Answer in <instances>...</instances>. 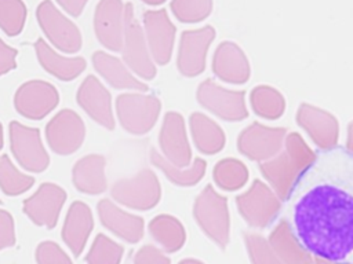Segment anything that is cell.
Returning <instances> with one entry per match:
<instances>
[{"mask_svg": "<svg viewBox=\"0 0 353 264\" xmlns=\"http://www.w3.org/2000/svg\"><path fill=\"white\" fill-rule=\"evenodd\" d=\"M346 150L353 154V121L347 125V138H346Z\"/></svg>", "mask_w": 353, "mask_h": 264, "instance_id": "cell-39", "label": "cell"}, {"mask_svg": "<svg viewBox=\"0 0 353 264\" xmlns=\"http://www.w3.org/2000/svg\"><path fill=\"white\" fill-rule=\"evenodd\" d=\"M193 216L200 228L219 248H226L230 238L228 199L211 184H207L196 197L193 204Z\"/></svg>", "mask_w": 353, "mask_h": 264, "instance_id": "cell-3", "label": "cell"}, {"mask_svg": "<svg viewBox=\"0 0 353 264\" xmlns=\"http://www.w3.org/2000/svg\"><path fill=\"white\" fill-rule=\"evenodd\" d=\"M149 232L152 238L167 253L179 250L186 241V231L182 223L171 214H157L149 223Z\"/></svg>", "mask_w": 353, "mask_h": 264, "instance_id": "cell-26", "label": "cell"}, {"mask_svg": "<svg viewBox=\"0 0 353 264\" xmlns=\"http://www.w3.org/2000/svg\"><path fill=\"white\" fill-rule=\"evenodd\" d=\"M212 72L219 80L230 84H244L251 74L245 54L232 41H223L216 47L212 58Z\"/></svg>", "mask_w": 353, "mask_h": 264, "instance_id": "cell-18", "label": "cell"}, {"mask_svg": "<svg viewBox=\"0 0 353 264\" xmlns=\"http://www.w3.org/2000/svg\"><path fill=\"white\" fill-rule=\"evenodd\" d=\"M214 37L215 30L211 26L182 33L176 58V66L182 76L194 77L205 69L207 51Z\"/></svg>", "mask_w": 353, "mask_h": 264, "instance_id": "cell-14", "label": "cell"}, {"mask_svg": "<svg viewBox=\"0 0 353 264\" xmlns=\"http://www.w3.org/2000/svg\"><path fill=\"white\" fill-rule=\"evenodd\" d=\"M244 242L252 264H284L262 235L245 232Z\"/></svg>", "mask_w": 353, "mask_h": 264, "instance_id": "cell-33", "label": "cell"}, {"mask_svg": "<svg viewBox=\"0 0 353 264\" xmlns=\"http://www.w3.org/2000/svg\"><path fill=\"white\" fill-rule=\"evenodd\" d=\"M65 201L66 191L55 183L46 182L22 202V208L25 214L36 226L54 228Z\"/></svg>", "mask_w": 353, "mask_h": 264, "instance_id": "cell-12", "label": "cell"}, {"mask_svg": "<svg viewBox=\"0 0 353 264\" xmlns=\"http://www.w3.org/2000/svg\"><path fill=\"white\" fill-rule=\"evenodd\" d=\"M296 122L317 147L328 150L336 146L339 124L330 111L309 103H302L296 110Z\"/></svg>", "mask_w": 353, "mask_h": 264, "instance_id": "cell-15", "label": "cell"}, {"mask_svg": "<svg viewBox=\"0 0 353 264\" xmlns=\"http://www.w3.org/2000/svg\"><path fill=\"white\" fill-rule=\"evenodd\" d=\"M172 11L175 16L186 23L199 22L208 16L212 8L211 0H172Z\"/></svg>", "mask_w": 353, "mask_h": 264, "instance_id": "cell-34", "label": "cell"}, {"mask_svg": "<svg viewBox=\"0 0 353 264\" xmlns=\"http://www.w3.org/2000/svg\"><path fill=\"white\" fill-rule=\"evenodd\" d=\"M316 153L298 132H288L281 150L259 164V170L280 201H287L301 175L310 166Z\"/></svg>", "mask_w": 353, "mask_h": 264, "instance_id": "cell-2", "label": "cell"}, {"mask_svg": "<svg viewBox=\"0 0 353 264\" xmlns=\"http://www.w3.org/2000/svg\"><path fill=\"white\" fill-rule=\"evenodd\" d=\"M39 59L43 67L62 81L74 80L85 67L83 59H65L52 54L44 45H39Z\"/></svg>", "mask_w": 353, "mask_h": 264, "instance_id": "cell-30", "label": "cell"}, {"mask_svg": "<svg viewBox=\"0 0 353 264\" xmlns=\"http://www.w3.org/2000/svg\"><path fill=\"white\" fill-rule=\"evenodd\" d=\"M36 261L37 264H73L63 249L52 241H43L37 245Z\"/></svg>", "mask_w": 353, "mask_h": 264, "instance_id": "cell-35", "label": "cell"}, {"mask_svg": "<svg viewBox=\"0 0 353 264\" xmlns=\"http://www.w3.org/2000/svg\"><path fill=\"white\" fill-rule=\"evenodd\" d=\"M196 98L205 110L225 121H241L248 116L245 92L225 88L214 80L208 78L200 82Z\"/></svg>", "mask_w": 353, "mask_h": 264, "instance_id": "cell-7", "label": "cell"}, {"mask_svg": "<svg viewBox=\"0 0 353 264\" xmlns=\"http://www.w3.org/2000/svg\"><path fill=\"white\" fill-rule=\"evenodd\" d=\"M15 243V228L12 216L0 209V250L6 248H11Z\"/></svg>", "mask_w": 353, "mask_h": 264, "instance_id": "cell-37", "label": "cell"}, {"mask_svg": "<svg viewBox=\"0 0 353 264\" xmlns=\"http://www.w3.org/2000/svg\"><path fill=\"white\" fill-rule=\"evenodd\" d=\"M236 205L251 227L265 228L276 219L281 201L268 183L255 179L247 191L236 197Z\"/></svg>", "mask_w": 353, "mask_h": 264, "instance_id": "cell-6", "label": "cell"}, {"mask_svg": "<svg viewBox=\"0 0 353 264\" xmlns=\"http://www.w3.org/2000/svg\"><path fill=\"white\" fill-rule=\"evenodd\" d=\"M312 264H334V263H331L328 260H324V258H320V257H314Z\"/></svg>", "mask_w": 353, "mask_h": 264, "instance_id": "cell-41", "label": "cell"}, {"mask_svg": "<svg viewBox=\"0 0 353 264\" xmlns=\"http://www.w3.org/2000/svg\"><path fill=\"white\" fill-rule=\"evenodd\" d=\"M290 226L314 257L353 264V154L323 150L288 197Z\"/></svg>", "mask_w": 353, "mask_h": 264, "instance_id": "cell-1", "label": "cell"}, {"mask_svg": "<svg viewBox=\"0 0 353 264\" xmlns=\"http://www.w3.org/2000/svg\"><path fill=\"white\" fill-rule=\"evenodd\" d=\"M161 102L142 92H125L116 98V114L120 125L132 135H145L156 124Z\"/></svg>", "mask_w": 353, "mask_h": 264, "instance_id": "cell-5", "label": "cell"}, {"mask_svg": "<svg viewBox=\"0 0 353 264\" xmlns=\"http://www.w3.org/2000/svg\"><path fill=\"white\" fill-rule=\"evenodd\" d=\"M146 1H149V3H153V4H156V3H161V1H164V0H146Z\"/></svg>", "mask_w": 353, "mask_h": 264, "instance_id": "cell-43", "label": "cell"}, {"mask_svg": "<svg viewBox=\"0 0 353 264\" xmlns=\"http://www.w3.org/2000/svg\"><path fill=\"white\" fill-rule=\"evenodd\" d=\"M95 70L116 89H131L137 92L148 91V85L135 77L119 59L103 52L94 55Z\"/></svg>", "mask_w": 353, "mask_h": 264, "instance_id": "cell-24", "label": "cell"}, {"mask_svg": "<svg viewBox=\"0 0 353 264\" xmlns=\"http://www.w3.org/2000/svg\"><path fill=\"white\" fill-rule=\"evenodd\" d=\"M106 158L101 154H88L76 161L72 169L74 187L84 194L97 195L108 188L105 175Z\"/></svg>", "mask_w": 353, "mask_h": 264, "instance_id": "cell-21", "label": "cell"}, {"mask_svg": "<svg viewBox=\"0 0 353 264\" xmlns=\"http://www.w3.org/2000/svg\"><path fill=\"white\" fill-rule=\"evenodd\" d=\"M189 128L194 146L203 154L212 155L219 153L225 143L226 136L223 129L208 116L194 111L189 117Z\"/></svg>", "mask_w": 353, "mask_h": 264, "instance_id": "cell-23", "label": "cell"}, {"mask_svg": "<svg viewBox=\"0 0 353 264\" xmlns=\"http://www.w3.org/2000/svg\"><path fill=\"white\" fill-rule=\"evenodd\" d=\"M161 155L179 168L192 162V148L186 133L183 117L178 111L165 113L159 135Z\"/></svg>", "mask_w": 353, "mask_h": 264, "instance_id": "cell-13", "label": "cell"}, {"mask_svg": "<svg viewBox=\"0 0 353 264\" xmlns=\"http://www.w3.org/2000/svg\"><path fill=\"white\" fill-rule=\"evenodd\" d=\"M248 168L237 158H223L216 162L212 170L215 184L226 191H234L245 186L248 182Z\"/></svg>", "mask_w": 353, "mask_h": 264, "instance_id": "cell-29", "label": "cell"}, {"mask_svg": "<svg viewBox=\"0 0 353 264\" xmlns=\"http://www.w3.org/2000/svg\"><path fill=\"white\" fill-rule=\"evenodd\" d=\"M98 216L103 227L128 243H137L143 236L145 223L141 216L128 213L113 201L103 198L97 205Z\"/></svg>", "mask_w": 353, "mask_h": 264, "instance_id": "cell-17", "label": "cell"}, {"mask_svg": "<svg viewBox=\"0 0 353 264\" xmlns=\"http://www.w3.org/2000/svg\"><path fill=\"white\" fill-rule=\"evenodd\" d=\"M10 147L18 164L29 172L40 173L50 165V155L46 151L37 128L23 125L18 121H11Z\"/></svg>", "mask_w": 353, "mask_h": 264, "instance_id": "cell-8", "label": "cell"}, {"mask_svg": "<svg viewBox=\"0 0 353 264\" xmlns=\"http://www.w3.org/2000/svg\"><path fill=\"white\" fill-rule=\"evenodd\" d=\"M0 204H1V199H0Z\"/></svg>", "mask_w": 353, "mask_h": 264, "instance_id": "cell-44", "label": "cell"}, {"mask_svg": "<svg viewBox=\"0 0 353 264\" xmlns=\"http://www.w3.org/2000/svg\"><path fill=\"white\" fill-rule=\"evenodd\" d=\"M76 99L79 106L99 125L106 129L114 128L112 96L108 88L95 77L87 76L80 84Z\"/></svg>", "mask_w": 353, "mask_h": 264, "instance_id": "cell-16", "label": "cell"}, {"mask_svg": "<svg viewBox=\"0 0 353 264\" xmlns=\"http://www.w3.org/2000/svg\"><path fill=\"white\" fill-rule=\"evenodd\" d=\"M178 264H204V263L200 260H196V258H183Z\"/></svg>", "mask_w": 353, "mask_h": 264, "instance_id": "cell-40", "label": "cell"}, {"mask_svg": "<svg viewBox=\"0 0 353 264\" xmlns=\"http://www.w3.org/2000/svg\"><path fill=\"white\" fill-rule=\"evenodd\" d=\"M14 67H15V51L0 45V76L8 73Z\"/></svg>", "mask_w": 353, "mask_h": 264, "instance_id": "cell-38", "label": "cell"}, {"mask_svg": "<svg viewBox=\"0 0 353 264\" xmlns=\"http://www.w3.org/2000/svg\"><path fill=\"white\" fill-rule=\"evenodd\" d=\"M92 228L94 217L90 206L83 201H74L68 209L61 232L73 256L79 257L83 253Z\"/></svg>", "mask_w": 353, "mask_h": 264, "instance_id": "cell-19", "label": "cell"}, {"mask_svg": "<svg viewBox=\"0 0 353 264\" xmlns=\"http://www.w3.org/2000/svg\"><path fill=\"white\" fill-rule=\"evenodd\" d=\"M112 198L135 210H149L161 198V186L152 169L143 168L130 177L119 179L110 188Z\"/></svg>", "mask_w": 353, "mask_h": 264, "instance_id": "cell-4", "label": "cell"}, {"mask_svg": "<svg viewBox=\"0 0 353 264\" xmlns=\"http://www.w3.org/2000/svg\"><path fill=\"white\" fill-rule=\"evenodd\" d=\"M250 104L254 113L266 120H277L285 111V99L270 85H256L250 92Z\"/></svg>", "mask_w": 353, "mask_h": 264, "instance_id": "cell-28", "label": "cell"}, {"mask_svg": "<svg viewBox=\"0 0 353 264\" xmlns=\"http://www.w3.org/2000/svg\"><path fill=\"white\" fill-rule=\"evenodd\" d=\"M124 248L106 236L98 234L85 256L87 264H120Z\"/></svg>", "mask_w": 353, "mask_h": 264, "instance_id": "cell-32", "label": "cell"}, {"mask_svg": "<svg viewBox=\"0 0 353 264\" xmlns=\"http://www.w3.org/2000/svg\"><path fill=\"white\" fill-rule=\"evenodd\" d=\"M127 33L128 34L124 51V59L127 65L142 80H153L156 76V66L149 56L139 28L131 22L127 28Z\"/></svg>", "mask_w": 353, "mask_h": 264, "instance_id": "cell-25", "label": "cell"}, {"mask_svg": "<svg viewBox=\"0 0 353 264\" xmlns=\"http://www.w3.org/2000/svg\"><path fill=\"white\" fill-rule=\"evenodd\" d=\"M268 242L284 264H312L314 260V256L299 242L287 220H280L276 224Z\"/></svg>", "mask_w": 353, "mask_h": 264, "instance_id": "cell-22", "label": "cell"}, {"mask_svg": "<svg viewBox=\"0 0 353 264\" xmlns=\"http://www.w3.org/2000/svg\"><path fill=\"white\" fill-rule=\"evenodd\" d=\"M59 103L57 88L44 80H29L18 87L14 95L15 110L25 118L41 120Z\"/></svg>", "mask_w": 353, "mask_h": 264, "instance_id": "cell-11", "label": "cell"}, {"mask_svg": "<svg viewBox=\"0 0 353 264\" xmlns=\"http://www.w3.org/2000/svg\"><path fill=\"white\" fill-rule=\"evenodd\" d=\"M285 135V128L268 126L255 121L240 132L237 148L247 158L263 162L281 150Z\"/></svg>", "mask_w": 353, "mask_h": 264, "instance_id": "cell-10", "label": "cell"}, {"mask_svg": "<svg viewBox=\"0 0 353 264\" xmlns=\"http://www.w3.org/2000/svg\"><path fill=\"white\" fill-rule=\"evenodd\" d=\"M145 21L149 47L154 62L157 65L168 63L174 47L175 26L170 22L164 10L148 12Z\"/></svg>", "mask_w": 353, "mask_h": 264, "instance_id": "cell-20", "label": "cell"}, {"mask_svg": "<svg viewBox=\"0 0 353 264\" xmlns=\"http://www.w3.org/2000/svg\"><path fill=\"white\" fill-rule=\"evenodd\" d=\"M34 183V177L22 173L7 154L0 155V188L6 195H21Z\"/></svg>", "mask_w": 353, "mask_h": 264, "instance_id": "cell-31", "label": "cell"}, {"mask_svg": "<svg viewBox=\"0 0 353 264\" xmlns=\"http://www.w3.org/2000/svg\"><path fill=\"white\" fill-rule=\"evenodd\" d=\"M134 264H171L163 250L154 245H143L134 254Z\"/></svg>", "mask_w": 353, "mask_h": 264, "instance_id": "cell-36", "label": "cell"}, {"mask_svg": "<svg viewBox=\"0 0 353 264\" xmlns=\"http://www.w3.org/2000/svg\"><path fill=\"white\" fill-rule=\"evenodd\" d=\"M84 138V121L72 109L59 110L46 125V140L58 155H70L77 151Z\"/></svg>", "mask_w": 353, "mask_h": 264, "instance_id": "cell-9", "label": "cell"}, {"mask_svg": "<svg viewBox=\"0 0 353 264\" xmlns=\"http://www.w3.org/2000/svg\"><path fill=\"white\" fill-rule=\"evenodd\" d=\"M3 144H4V135H3V125L0 122V150L3 148Z\"/></svg>", "mask_w": 353, "mask_h": 264, "instance_id": "cell-42", "label": "cell"}, {"mask_svg": "<svg viewBox=\"0 0 353 264\" xmlns=\"http://www.w3.org/2000/svg\"><path fill=\"white\" fill-rule=\"evenodd\" d=\"M150 161L165 175L170 182L183 187L197 184L207 170V162L200 157L194 158L189 166L179 168L167 161L156 148L150 150Z\"/></svg>", "mask_w": 353, "mask_h": 264, "instance_id": "cell-27", "label": "cell"}]
</instances>
